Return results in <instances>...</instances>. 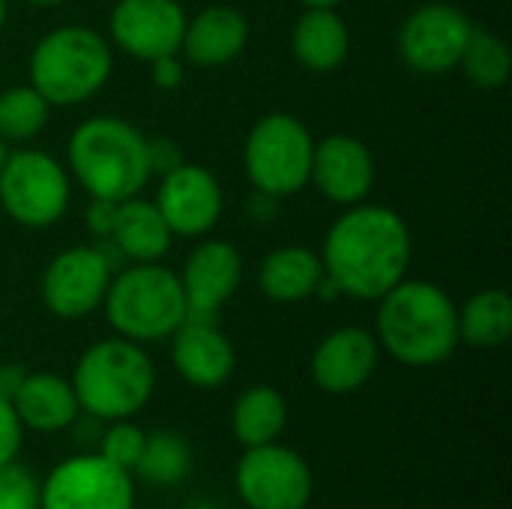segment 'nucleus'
<instances>
[{"mask_svg":"<svg viewBox=\"0 0 512 509\" xmlns=\"http://www.w3.org/2000/svg\"><path fill=\"white\" fill-rule=\"evenodd\" d=\"M0 509H39V483L15 459L0 465Z\"/></svg>","mask_w":512,"mask_h":509,"instance_id":"obj_30","label":"nucleus"},{"mask_svg":"<svg viewBox=\"0 0 512 509\" xmlns=\"http://www.w3.org/2000/svg\"><path fill=\"white\" fill-rule=\"evenodd\" d=\"M300 3H306V9H336L342 0H300Z\"/></svg>","mask_w":512,"mask_h":509,"instance_id":"obj_36","label":"nucleus"},{"mask_svg":"<svg viewBox=\"0 0 512 509\" xmlns=\"http://www.w3.org/2000/svg\"><path fill=\"white\" fill-rule=\"evenodd\" d=\"M348 27L336 9H306L291 33L294 57L312 72H333L348 57Z\"/></svg>","mask_w":512,"mask_h":509,"instance_id":"obj_23","label":"nucleus"},{"mask_svg":"<svg viewBox=\"0 0 512 509\" xmlns=\"http://www.w3.org/2000/svg\"><path fill=\"white\" fill-rule=\"evenodd\" d=\"M108 27L117 48L150 63L180 51L186 12L177 0H117Z\"/></svg>","mask_w":512,"mask_h":509,"instance_id":"obj_13","label":"nucleus"},{"mask_svg":"<svg viewBox=\"0 0 512 509\" xmlns=\"http://www.w3.org/2000/svg\"><path fill=\"white\" fill-rule=\"evenodd\" d=\"M309 180L333 204H363L375 186V159L369 147L354 135H330L315 144Z\"/></svg>","mask_w":512,"mask_h":509,"instance_id":"obj_15","label":"nucleus"},{"mask_svg":"<svg viewBox=\"0 0 512 509\" xmlns=\"http://www.w3.org/2000/svg\"><path fill=\"white\" fill-rule=\"evenodd\" d=\"M12 408L21 426H30L36 432L69 429L81 411L72 381H63L51 372H27L18 396L12 399Z\"/></svg>","mask_w":512,"mask_h":509,"instance_id":"obj_20","label":"nucleus"},{"mask_svg":"<svg viewBox=\"0 0 512 509\" xmlns=\"http://www.w3.org/2000/svg\"><path fill=\"white\" fill-rule=\"evenodd\" d=\"M189 509H219V507H213V504H198V507H189Z\"/></svg>","mask_w":512,"mask_h":509,"instance_id":"obj_40","label":"nucleus"},{"mask_svg":"<svg viewBox=\"0 0 512 509\" xmlns=\"http://www.w3.org/2000/svg\"><path fill=\"white\" fill-rule=\"evenodd\" d=\"M153 204L159 207L171 234L201 237L222 216V189L207 168L180 162L177 168L162 174Z\"/></svg>","mask_w":512,"mask_h":509,"instance_id":"obj_14","label":"nucleus"},{"mask_svg":"<svg viewBox=\"0 0 512 509\" xmlns=\"http://www.w3.org/2000/svg\"><path fill=\"white\" fill-rule=\"evenodd\" d=\"M102 303L111 327L129 342L168 339L189 312L180 276L159 261L135 264L111 279Z\"/></svg>","mask_w":512,"mask_h":509,"instance_id":"obj_6","label":"nucleus"},{"mask_svg":"<svg viewBox=\"0 0 512 509\" xmlns=\"http://www.w3.org/2000/svg\"><path fill=\"white\" fill-rule=\"evenodd\" d=\"M132 471L153 486H174L192 471V447L177 432H153L147 435L141 459Z\"/></svg>","mask_w":512,"mask_h":509,"instance_id":"obj_26","label":"nucleus"},{"mask_svg":"<svg viewBox=\"0 0 512 509\" xmlns=\"http://www.w3.org/2000/svg\"><path fill=\"white\" fill-rule=\"evenodd\" d=\"M321 279H324L321 255L306 246L276 249L261 261V270H258V285L264 297L276 303H300L318 294Z\"/></svg>","mask_w":512,"mask_h":509,"instance_id":"obj_22","label":"nucleus"},{"mask_svg":"<svg viewBox=\"0 0 512 509\" xmlns=\"http://www.w3.org/2000/svg\"><path fill=\"white\" fill-rule=\"evenodd\" d=\"M51 105L39 96L36 87H9L0 93V138L9 141H30L48 123Z\"/></svg>","mask_w":512,"mask_h":509,"instance_id":"obj_28","label":"nucleus"},{"mask_svg":"<svg viewBox=\"0 0 512 509\" xmlns=\"http://www.w3.org/2000/svg\"><path fill=\"white\" fill-rule=\"evenodd\" d=\"M129 471L99 453L60 462L39 489V509H132Z\"/></svg>","mask_w":512,"mask_h":509,"instance_id":"obj_10","label":"nucleus"},{"mask_svg":"<svg viewBox=\"0 0 512 509\" xmlns=\"http://www.w3.org/2000/svg\"><path fill=\"white\" fill-rule=\"evenodd\" d=\"M111 285V261L96 246H72L51 258L42 276V300L51 315L75 321L96 312Z\"/></svg>","mask_w":512,"mask_h":509,"instance_id":"obj_12","label":"nucleus"},{"mask_svg":"<svg viewBox=\"0 0 512 509\" xmlns=\"http://www.w3.org/2000/svg\"><path fill=\"white\" fill-rule=\"evenodd\" d=\"M288 420V408L279 390L273 387H249L246 393H240L231 423H234V435L243 447H261V444H273Z\"/></svg>","mask_w":512,"mask_h":509,"instance_id":"obj_24","label":"nucleus"},{"mask_svg":"<svg viewBox=\"0 0 512 509\" xmlns=\"http://www.w3.org/2000/svg\"><path fill=\"white\" fill-rule=\"evenodd\" d=\"M150 78L159 90H177L183 84V63L177 54H162L150 60Z\"/></svg>","mask_w":512,"mask_h":509,"instance_id":"obj_33","label":"nucleus"},{"mask_svg":"<svg viewBox=\"0 0 512 509\" xmlns=\"http://www.w3.org/2000/svg\"><path fill=\"white\" fill-rule=\"evenodd\" d=\"M147 156H150V171L153 174H168L171 168L180 165V150L168 138H147Z\"/></svg>","mask_w":512,"mask_h":509,"instance_id":"obj_34","label":"nucleus"},{"mask_svg":"<svg viewBox=\"0 0 512 509\" xmlns=\"http://www.w3.org/2000/svg\"><path fill=\"white\" fill-rule=\"evenodd\" d=\"M249 42V21L234 6H207L186 18L180 51L195 66H225L243 54Z\"/></svg>","mask_w":512,"mask_h":509,"instance_id":"obj_19","label":"nucleus"},{"mask_svg":"<svg viewBox=\"0 0 512 509\" xmlns=\"http://www.w3.org/2000/svg\"><path fill=\"white\" fill-rule=\"evenodd\" d=\"M171 339V360L192 387L213 390L231 378L237 357L231 339L216 327V315L186 312V321L171 333Z\"/></svg>","mask_w":512,"mask_h":509,"instance_id":"obj_16","label":"nucleus"},{"mask_svg":"<svg viewBox=\"0 0 512 509\" xmlns=\"http://www.w3.org/2000/svg\"><path fill=\"white\" fill-rule=\"evenodd\" d=\"M378 366V339L363 327L333 330L312 354V381L324 393L360 390Z\"/></svg>","mask_w":512,"mask_h":509,"instance_id":"obj_17","label":"nucleus"},{"mask_svg":"<svg viewBox=\"0 0 512 509\" xmlns=\"http://www.w3.org/2000/svg\"><path fill=\"white\" fill-rule=\"evenodd\" d=\"M459 66L465 69L468 81H474L477 87H486V90H495V87H504L507 78H510V48L501 36L495 33H486V30H471V39L462 51V60Z\"/></svg>","mask_w":512,"mask_h":509,"instance_id":"obj_27","label":"nucleus"},{"mask_svg":"<svg viewBox=\"0 0 512 509\" xmlns=\"http://www.w3.org/2000/svg\"><path fill=\"white\" fill-rule=\"evenodd\" d=\"M117 204L120 201H108V198H93L87 207V228L93 237L105 240L114 231V219H117Z\"/></svg>","mask_w":512,"mask_h":509,"instance_id":"obj_32","label":"nucleus"},{"mask_svg":"<svg viewBox=\"0 0 512 509\" xmlns=\"http://www.w3.org/2000/svg\"><path fill=\"white\" fill-rule=\"evenodd\" d=\"M0 207L24 228H48L69 207V177L42 150H15L0 168Z\"/></svg>","mask_w":512,"mask_h":509,"instance_id":"obj_8","label":"nucleus"},{"mask_svg":"<svg viewBox=\"0 0 512 509\" xmlns=\"http://www.w3.org/2000/svg\"><path fill=\"white\" fill-rule=\"evenodd\" d=\"M72 387L78 405L96 420H129L156 387L150 357L129 339H105L84 351L75 366Z\"/></svg>","mask_w":512,"mask_h":509,"instance_id":"obj_4","label":"nucleus"},{"mask_svg":"<svg viewBox=\"0 0 512 509\" xmlns=\"http://www.w3.org/2000/svg\"><path fill=\"white\" fill-rule=\"evenodd\" d=\"M378 342L405 366H438L459 348V309L444 288L402 279L381 297Z\"/></svg>","mask_w":512,"mask_h":509,"instance_id":"obj_2","label":"nucleus"},{"mask_svg":"<svg viewBox=\"0 0 512 509\" xmlns=\"http://www.w3.org/2000/svg\"><path fill=\"white\" fill-rule=\"evenodd\" d=\"M471 18L453 3H426L414 9L399 30V54L420 75H441L459 66L471 39Z\"/></svg>","mask_w":512,"mask_h":509,"instance_id":"obj_11","label":"nucleus"},{"mask_svg":"<svg viewBox=\"0 0 512 509\" xmlns=\"http://www.w3.org/2000/svg\"><path fill=\"white\" fill-rule=\"evenodd\" d=\"M111 75V45L102 33L66 24L39 39L30 57V87L48 105H78L99 93Z\"/></svg>","mask_w":512,"mask_h":509,"instance_id":"obj_5","label":"nucleus"},{"mask_svg":"<svg viewBox=\"0 0 512 509\" xmlns=\"http://www.w3.org/2000/svg\"><path fill=\"white\" fill-rule=\"evenodd\" d=\"M69 168L93 198L126 201L138 195L153 171L147 138L120 117H90L69 138Z\"/></svg>","mask_w":512,"mask_h":509,"instance_id":"obj_3","label":"nucleus"},{"mask_svg":"<svg viewBox=\"0 0 512 509\" xmlns=\"http://www.w3.org/2000/svg\"><path fill=\"white\" fill-rule=\"evenodd\" d=\"M24 378H27V369H24V366H18V363L3 366V363H0V396L12 402V399L18 396Z\"/></svg>","mask_w":512,"mask_h":509,"instance_id":"obj_35","label":"nucleus"},{"mask_svg":"<svg viewBox=\"0 0 512 509\" xmlns=\"http://www.w3.org/2000/svg\"><path fill=\"white\" fill-rule=\"evenodd\" d=\"M171 228L162 219L159 207L147 198H126L117 204V219H114V231L111 240L114 246L135 264H150L159 261L168 246H171Z\"/></svg>","mask_w":512,"mask_h":509,"instance_id":"obj_21","label":"nucleus"},{"mask_svg":"<svg viewBox=\"0 0 512 509\" xmlns=\"http://www.w3.org/2000/svg\"><path fill=\"white\" fill-rule=\"evenodd\" d=\"M237 495L249 509H306L312 498V471L288 447H246L237 462Z\"/></svg>","mask_w":512,"mask_h":509,"instance_id":"obj_9","label":"nucleus"},{"mask_svg":"<svg viewBox=\"0 0 512 509\" xmlns=\"http://www.w3.org/2000/svg\"><path fill=\"white\" fill-rule=\"evenodd\" d=\"M21 420L12 408L9 399L0 396V465L3 462H12L21 450Z\"/></svg>","mask_w":512,"mask_h":509,"instance_id":"obj_31","label":"nucleus"},{"mask_svg":"<svg viewBox=\"0 0 512 509\" xmlns=\"http://www.w3.org/2000/svg\"><path fill=\"white\" fill-rule=\"evenodd\" d=\"M512 333V300L501 288L474 294L459 309V342L474 348H498Z\"/></svg>","mask_w":512,"mask_h":509,"instance_id":"obj_25","label":"nucleus"},{"mask_svg":"<svg viewBox=\"0 0 512 509\" xmlns=\"http://www.w3.org/2000/svg\"><path fill=\"white\" fill-rule=\"evenodd\" d=\"M6 156H9V147H6V141L0 138V168H3V162H6Z\"/></svg>","mask_w":512,"mask_h":509,"instance_id":"obj_37","label":"nucleus"},{"mask_svg":"<svg viewBox=\"0 0 512 509\" xmlns=\"http://www.w3.org/2000/svg\"><path fill=\"white\" fill-rule=\"evenodd\" d=\"M315 141L291 114H267L246 138L243 165L255 192L285 198L309 183Z\"/></svg>","mask_w":512,"mask_h":509,"instance_id":"obj_7","label":"nucleus"},{"mask_svg":"<svg viewBox=\"0 0 512 509\" xmlns=\"http://www.w3.org/2000/svg\"><path fill=\"white\" fill-rule=\"evenodd\" d=\"M6 12H9V9H6V0H0V30L6 27Z\"/></svg>","mask_w":512,"mask_h":509,"instance_id":"obj_38","label":"nucleus"},{"mask_svg":"<svg viewBox=\"0 0 512 509\" xmlns=\"http://www.w3.org/2000/svg\"><path fill=\"white\" fill-rule=\"evenodd\" d=\"M27 3H36V6H54V3H63V0H27Z\"/></svg>","mask_w":512,"mask_h":509,"instance_id":"obj_39","label":"nucleus"},{"mask_svg":"<svg viewBox=\"0 0 512 509\" xmlns=\"http://www.w3.org/2000/svg\"><path fill=\"white\" fill-rule=\"evenodd\" d=\"M144 441L147 435L132 426V423H117L105 432L102 444H99V456L108 459L111 465L123 468V471H132L141 459V450H144Z\"/></svg>","mask_w":512,"mask_h":509,"instance_id":"obj_29","label":"nucleus"},{"mask_svg":"<svg viewBox=\"0 0 512 509\" xmlns=\"http://www.w3.org/2000/svg\"><path fill=\"white\" fill-rule=\"evenodd\" d=\"M321 264L339 294L381 300L408 273L411 231L390 207L354 204L327 231Z\"/></svg>","mask_w":512,"mask_h":509,"instance_id":"obj_1","label":"nucleus"},{"mask_svg":"<svg viewBox=\"0 0 512 509\" xmlns=\"http://www.w3.org/2000/svg\"><path fill=\"white\" fill-rule=\"evenodd\" d=\"M240 279H243V258L231 243L207 240L195 246L180 276L189 312L216 315L234 297Z\"/></svg>","mask_w":512,"mask_h":509,"instance_id":"obj_18","label":"nucleus"}]
</instances>
